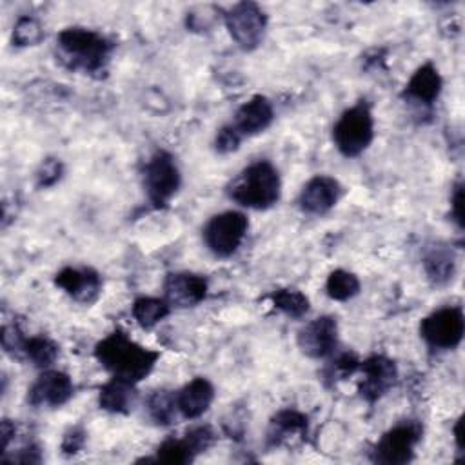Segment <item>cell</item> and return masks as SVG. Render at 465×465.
<instances>
[{
  "mask_svg": "<svg viewBox=\"0 0 465 465\" xmlns=\"http://www.w3.org/2000/svg\"><path fill=\"white\" fill-rule=\"evenodd\" d=\"M85 443V432L82 429H71L62 441V450L65 454H74L78 452Z\"/></svg>",
  "mask_w": 465,
  "mask_h": 465,
  "instance_id": "d6a6232c",
  "label": "cell"
},
{
  "mask_svg": "<svg viewBox=\"0 0 465 465\" xmlns=\"http://www.w3.org/2000/svg\"><path fill=\"white\" fill-rule=\"evenodd\" d=\"M338 345V323L332 316H320L305 323L298 332V347L309 358L320 360L334 352Z\"/></svg>",
  "mask_w": 465,
  "mask_h": 465,
  "instance_id": "7c38bea8",
  "label": "cell"
},
{
  "mask_svg": "<svg viewBox=\"0 0 465 465\" xmlns=\"http://www.w3.org/2000/svg\"><path fill=\"white\" fill-rule=\"evenodd\" d=\"M272 104L265 96L256 94L238 107L232 125L242 136H254L258 133H263L272 124Z\"/></svg>",
  "mask_w": 465,
  "mask_h": 465,
  "instance_id": "e0dca14e",
  "label": "cell"
},
{
  "mask_svg": "<svg viewBox=\"0 0 465 465\" xmlns=\"http://www.w3.org/2000/svg\"><path fill=\"white\" fill-rule=\"evenodd\" d=\"M242 134L236 131V127L231 124V125H223L218 133H216V138H214V147L218 153L222 154H227V153H232L240 147L242 143Z\"/></svg>",
  "mask_w": 465,
  "mask_h": 465,
  "instance_id": "f546056e",
  "label": "cell"
},
{
  "mask_svg": "<svg viewBox=\"0 0 465 465\" xmlns=\"http://www.w3.org/2000/svg\"><path fill=\"white\" fill-rule=\"evenodd\" d=\"M450 216L460 229H463V185L456 183L450 196Z\"/></svg>",
  "mask_w": 465,
  "mask_h": 465,
  "instance_id": "836d02e7",
  "label": "cell"
},
{
  "mask_svg": "<svg viewBox=\"0 0 465 465\" xmlns=\"http://www.w3.org/2000/svg\"><path fill=\"white\" fill-rule=\"evenodd\" d=\"M163 294L169 305L194 307L207 296V280L194 272H171L165 276Z\"/></svg>",
  "mask_w": 465,
  "mask_h": 465,
  "instance_id": "9a60e30c",
  "label": "cell"
},
{
  "mask_svg": "<svg viewBox=\"0 0 465 465\" xmlns=\"http://www.w3.org/2000/svg\"><path fill=\"white\" fill-rule=\"evenodd\" d=\"M282 182L276 167L267 160L247 165L227 187V194L242 207L265 211L280 200Z\"/></svg>",
  "mask_w": 465,
  "mask_h": 465,
  "instance_id": "3957f363",
  "label": "cell"
},
{
  "mask_svg": "<svg viewBox=\"0 0 465 465\" xmlns=\"http://www.w3.org/2000/svg\"><path fill=\"white\" fill-rule=\"evenodd\" d=\"M423 267L436 285L447 283L454 274V256L445 247H432L423 258Z\"/></svg>",
  "mask_w": 465,
  "mask_h": 465,
  "instance_id": "603a6c76",
  "label": "cell"
},
{
  "mask_svg": "<svg viewBox=\"0 0 465 465\" xmlns=\"http://www.w3.org/2000/svg\"><path fill=\"white\" fill-rule=\"evenodd\" d=\"M94 356L111 376L133 383L147 378L160 358L156 351L140 345L118 329L96 343Z\"/></svg>",
  "mask_w": 465,
  "mask_h": 465,
  "instance_id": "6da1fadb",
  "label": "cell"
},
{
  "mask_svg": "<svg viewBox=\"0 0 465 465\" xmlns=\"http://www.w3.org/2000/svg\"><path fill=\"white\" fill-rule=\"evenodd\" d=\"M214 400V387L209 380L198 376L185 383L180 391L174 392V401L180 418L196 420L200 418Z\"/></svg>",
  "mask_w": 465,
  "mask_h": 465,
  "instance_id": "2e32d148",
  "label": "cell"
},
{
  "mask_svg": "<svg viewBox=\"0 0 465 465\" xmlns=\"http://www.w3.org/2000/svg\"><path fill=\"white\" fill-rule=\"evenodd\" d=\"M169 311H171V305L167 303L165 298H153V296L136 298L131 307V314L142 329L154 327L158 322H162L169 314Z\"/></svg>",
  "mask_w": 465,
  "mask_h": 465,
  "instance_id": "44dd1931",
  "label": "cell"
},
{
  "mask_svg": "<svg viewBox=\"0 0 465 465\" xmlns=\"http://www.w3.org/2000/svg\"><path fill=\"white\" fill-rule=\"evenodd\" d=\"M374 138V118L367 104L345 109L332 127V142L345 158L360 156Z\"/></svg>",
  "mask_w": 465,
  "mask_h": 465,
  "instance_id": "277c9868",
  "label": "cell"
},
{
  "mask_svg": "<svg viewBox=\"0 0 465 465\" xmlns=\"http://www.w3.org/2000/svg\"><path fill=\"white\" fill-rule=\"evenodd\" d=\"M443 80L432 64L420 65L403 89V96L420 105H432L441 93Z\"/></svg>",
  "mask_w": 465,
  "mask_h": 465,
  "instance_id": "d6986e66",
  "label": "cell"
},
{
  "mask_svg": "<svg viewBox=\"0 0 465 465\" xmlns=\"http://www.w3.org/2000/svg\"><path fill=\"white\" fill-rule=\"evenodd\" d=\"M44 38V29L40 22L33 16H20L13 29V42L20 47L36 45Z\"/></svg>",
  "mask_w": 465,
  "mask_h": 465,
  "instance_id": "83f0119b",
  "label": "cell"
},
{
  "mask_svg": "<svg viewBox=\"0 0 465 465\" xmlns=\"http://www.w3.org/2000/svg\"><path fill=\"white\" fill-rule=\"evenodd\" d=\"M340 196H341L340 182L332 176L318 174L303 185L298 196V203L303 213L320 216L329 213L338 203Z\"/></svg>",
  "mask_w": 465,
  "mask_h": 465,
  "instance_id": "5bb4252c",
  "label": "cell"
},
{
  "mask_svg": "<svg viewBox=\"0 0 465 465\" xmlns=\"http://www.w3.org/2000/svg\"><path fill=\"white\" fill-rule=\"evenodd\" d=\"M358 371L361 372L358 392L369 403H374L376 400H380L396 383V378H398L396 363L391 358L381 354H374L360 361Z\"/></svg>",
  "mask_w": 465,
  "mask_h": 465,
  "instance_id": "30bf717a",
  "label": "cell"
},
{
  "mask_svg": "<svg viewBox=\"0 0 465 465\" xmlns=\"http://www.w3.org/2000/svg\"><path fill=\"white\" fill-rule=\"evenodd\" d=\"M325 291L329 294V298L336 300V302H345L354 298L360 292V280L343 269H336L329 274L327 282H325Z\"/></svg>",
  "mask_w": 465,
  "mask_h": 465,
  "instance_id": "484cf974",
  "label": "cell"
},
{
  "mask_svg": "<svg viewBox=\"0 0 465 465\" xmlns=\"http://www.w3.org/2000/svg\"><path fill=\"white\" fill-rule=\"evenodd\" d=\"M147 414L158 425H173L178 420L174 392L154 391L147 400Z\"/></svg>",
  "mask_w": 465,
  "mask_h": 465,
  "instance_id": "cb8c5ba5",
  "label": "cell"
},
{
  "mask_svg": "<svg viewBox=\"0 0 465 465\" xmlns=\"http://www.w3.org/2000/svg\"><path fill=\"white\" fill-rule=\"evenodd\" d=\"M74 385L69 374L62 371H44L27 391L29 405L36 409H56L71 400Z\"/></svg>",
  "mask_w": 465,
  "mask_h": 465,
  "instance_id": "8fae6325",
  "label": "cell"
},
{
  "mask_svg": "<svg viewBox=\"0 0 465 465\" xmlns=\"http://www.w3.org/2000/svg\"><path fill=\"white\" fill-rule=\"evenodd\" d=\"M225 25L232 40L243 51H252L262 44L267 27V15L254 2H240L227 11Z\"/></svg>",
  "mask_w": 465,
  "mask_h": 465,
  "instance_id": "9c48e42d",
  "label": "cell"
},
{
  "mask_svg": "<svg viewBox=\"0 0 465 465\" xmlns=\"http://www.w3.org/2000/svg\"><path fill=\"white\" fill-rule=\"evenodd\" d=\"M62 171H64V167H62V163L58 160H54V158L44 160V163L40 165V169L36 173V185L38 187H51V185H54L60 180V176H62Z\"/></svg>",
  "mask_w": 465,
  "mask_h": 465,
  "instance_id": "1f68e13d",
  "label": "cell"
},
{
  "mask_svg": "<svg viewBox=\"0 0 465 465\" xmlns=\"http://www.w3.org/2000/svg\"><path fill=\"white\" fill-rule=\"evenodd\" d=\"M249 229L247 216L238 211H223L214 214L203 227V242L207 249L220 256L227 258L242 245Z\"/></svg>",
  "mask_w": 465,
  "mask_h": 465,
  "instance_id": "8992f818",
  "label": "cell"
},
{
  "mask_svg": "<svg viewBox=\"0 0 465 465\" xmlns=\"http://www.w3.org/2000/svg\"><path fill=\"white\" fill-rule=\"evenodd\" d=\"M136 383L114 376L105 385H102L98 392L100 409L113 414H129L136 405Z\"/></svg>",
  "mask_w": 465,
  "mask_h": 465,
  "instance_id": "ffe728a7",
  "label": "cell"
},
{
  "mask_svg": "<svg viewBox=\"0 0 465 465\" xmlns=\"http://www.w3.org/2000/svg\"><path fill=\"white\" fill-rule=\"evenodd\" d=\"M24 341H25V336L15 323L13 325H4V329H2V347L7 354H11L13 358H20Z\"/></svg>",
  "mask_w": 465,
  "mask_h": 465,
  "instance_id": "4dcf8cb0",
  "label": "cell"
},
{
  "mask_svg": "<svg viewBox=\"0 0 465 465\" xmlns=\"http://www.w3.org/2000/svg\"><path fill=\"white\" fill-rule=\"evenodd\" d=\"M272 305L289 318H302L309 311V298L298 289H278L271 292Z\"/></svg>",
  "mask_w": 465,
  "mask_h": 465,
  "instance_id": "d4e9b609",
  "label": "cell"
},
{
  "mask_svg": "<svg viewBox=\"0 0 465 465\" xmlns=\"http://www.w3.org/2000/svg\"><path fill=\"white\" fill-rule=\"evenodd\" d=\"M465 332V318L461 307H441L425 316L420 323V336L425 343L438 351L456 349Z\"/></svg>",
  "mask_w": 465,
  "mask_h": 465,
  "instance_id": "ba28073f",
  "label": "cell"
},
{
  "mask_svg": "<svg viewBox=\"0 0 465 465\" xmlns=\"http://www.w3.org/2000/svg\"><path fill=\"white\" fill-rule=\"evenodd\" d=\"M15 436V423H11L9 420L2 421V441H4V449L9 447V440Z\"/></svg>",
  "mask_w": 465,
  "mask_h": 465,
  "instance_id": "e575fe53",
  "label": "cell"
},
{
  "mask_svg": "<svg viewBox=\"0 0 465 465\" xmlns=\"http://www.w3.org/2000/svg\"><path fill=\"white\" fill-rule=\"evenodd\" d=\"M360 367V360L352 352H343L338 358H334L332 365L329 367V376L334 380H343L352 376Z\"/></svg>",
  "mask_w": 465,
  "mask_h": 465,
  "instance_id": "f1b7e54d",
  "label": "cell"
},
{
  "mask_svg": "<svg viewBox=\"0 0 465 465\" xmlns=\"http://www.w3.org/2000/svg\"><path fill=\"white\" fill-rule=\"evenodd\" d=\"M461 425H463V418H458L452 432H454V440H456V447L460 452H463V432H461Z\"/></svg>",
  "mask_w": 465,
  "mask_h": 465,
  "instance_id": "d590c367",
  "label": "cell"
},
{
  "mask_svg": "<svg viewBox=\"0 0 465 465\" xmlns=\"http://www.w3.org/2000/svg\"><path fill=\"white\" fill-rule=\"evenodd\" d=\"M196 450L193 449L187 436L183 438H169L156 449V461L163 463H189L196 458Z\"/></svg>",
  "mask_w": 465,
  "mask_h": 465,
  "instance_id": "4316f807",
  "label": "cell"
},
{
  "mask_svg": "<svg viewBox=\"0 0 465 465\" xmlns=\"http://www.w3.org/2000/svg\"><path fill=\"white\" fill-rule=\"evenodd\" d=\"M423 427L414 420H405L381 434L374 445L372 458L383 465H403L412 460L414 449L420 443Z\"/></svg>",
  "mask_w": 465,
  "mask_h": 465,
  "instance_id": "5b68a950",
  "label": "cell"
},
{
  "mask_svg": "<svg viewBox=\"0 0 465 465\" xmlns=\"http://www.w3.org/2000/svg\"><path fill=\"white\" fill-rule=\"evenodd\" d=\"M309 420L303 412L294 409H283L278 411L269 423L267 429V441L272 447L289 445L294 440H303L307 434Z\"/></svg>",
  "mask_w": 465,
  "mask_h": 465,
  "instance_id": "ac0fdd59",
  "label": "cell"
},
{
  "mask_svg": "<svg viewBox=\"0 0 465 465\" xmlns=\"http://www.w3.org/2000/svg\"><path fill=\"white\" fill-rule=\"evenodd\" d=\"M180 171L174 158L165 151H156L145 163L143 187L154 207H165L180 189Z\"/></svg>",
  "mask_w": 465,
  "mask_h": 465,
  "instance_id": "52a82bcc",
  "label": "cell"
},
{
  "mask_svg": "<svg viewBox=\"0 0 465 465\" xmlns=\"http://www.w3.org/2000/svg\"><path fill=\"white\" fill-rule=\"evenodd\" d=\"M58 356V345L47 336H29L22 345L20 360H27L35 367L45 369L54 363Z\"/></svg>",
  "mask_w": 465,
  "mask_h": 465,
  "instance_id": "7402d4cb",
  "label": "cell"
},
{
  "mask_svg": "<svg viewBox=\"0 0 465 465\" xmlns=\"http://www.w3.org/2000/svg\"><path fill=\"white\" fill-rule=\"evenodd\" d=\"M113 44L98 31L67 27L56 36L58 60L71 71L85 74L105 73Z\"/></svg>",
  "mask_w": 465,
  "mask_h": 465,
  "instance_id": "7a4b0ae2",
  "label": "cell"
},
{
  "mask_svg": "<svg viewBox=\"0 0 465 465\" xmlns=\"http://www.w3.org/2000/svg\"><path fill=\"white\" fill-rule=\"evenodd\" d=\"M54 285L74 302L89 305L102 292V276L93 267H64L56 272Z\"/></svg>",
  "mask_w": 465,
  "mask_h": 465,
  "instance_id": "4fadbf2b",
  "label": "cell"
}]
</instances>
